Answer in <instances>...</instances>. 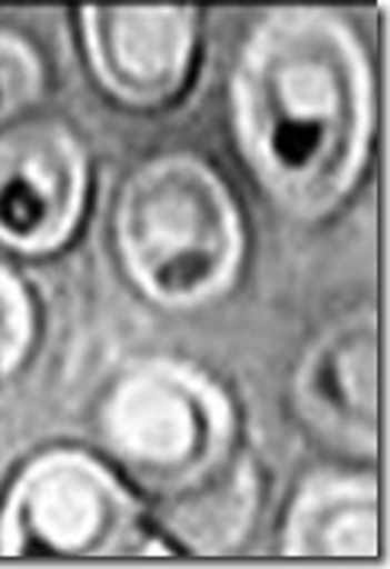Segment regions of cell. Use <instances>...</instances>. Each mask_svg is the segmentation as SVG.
<instances>
[{"instance_id": "6da1fadb", "label": "cell", "mask_w": 390, "mask_h": 569, "mask_svg": "<svg viewBox=\"0 0 390 569\" xmlns=\"http://www.w3.org/2000/svg\"><path fill=\"white\" fill-rule=\"evenodd\" d=\"M240 144L262 186L291 211L320 214L356 180L368 138L359 46L327 13H276L234 78Z\"/></svg>"}, {"instance_id": "7a4b0ae2", "label": "cell", "mask_w": 390, "mask_h": 569, "mask_svg": "<svg viewBox=\"0 0 390 569\" xmlns=\"http://www.w3.org/2000/svg\"><path fill=\"white\" fill-rule=\"evenodd\" d=\"M116 224L131 276L170 305L214 295L240 262L234 202L192 157H160L141 167L122 192Z\"/></svg>"}, {"instance_id": "3957f363", "label": "cell", "mask_w": 390, "mask_h": 569, "mask_svg": "<svg viewBox=\"0 0 390 569\" xmlns=\"http://www.w3.org/2000/svg\"><path fill=\"white\" fill-rule=\"evenodd\" d=\"M228 429L224 397L199 375L167 362L131 375L106 410V432L119 458L163 490L228 455Z\"/></svg>"}, {"instance_id": "277c9868", "label": "cell", "mask_w": 390, "mask_h": 569, "mask_svg": "<svg viewBox=\"0 0 390 569\" xmlns=\"http://www.w3.org/2000/svg\"><path fill=\"white\" fill-rule=\"evenodd\" d=\"M0 541L7 553L106 557L138 541V506L97 461L54 451L10 492Z\"/></svg>"}, {"instance_id": "5b68a950", "label": "cell", "mask_w": 390, "mask_h": 569, "mask_svg": "<svg viewBox=\"0 0 390 569\" xmlns=\"http://www.w3.org/2000/svg\"><path fill=\"white\" fill-rule=\"evenodd\" d=\"M83 154L74 134L32 122L0 134V240L20 250L64 243L83 206Z\"/></svg>"}, {"instance_id": "8992f818", "label": "cell", "mask_w": 390, "mask_h": 569, "mask_svg": "<svg viewBox=\"0 0 390 569\" xmlns=\"http://www.w3.org/2000/svg\"><path fill=\"white\" fill-rule=\"evenodd\" d=\"M83 20L93 68L119 100L157 106L180 90L192 54V10L90 7Z\"/></svg>"}, {"instance_id": "52a82bcc", "label": "cell", "mask_w": 390, "mask_h": 569, "mask_svg": "<svg viewBox=\"0 0 390 569\" xmlns=\"http://www.w3.org/2000/svg\"><path fill=\"white\" fill-rule=\"evenodd\" d=\"M378 349L374 327L356 320L339 327L311 352L301 371L298 397L313 426L342 445L374 441L378 413Z\"/></svg>"}, {"instance_id": "ba28073f", "label": "cell", "mask_w": 390, "mask_h": 569, "mask_svg": "<svg viewBox=\"0 0 390 569\" xmlns=\"http://www.w3.org/2000/svg\"><path fill=\"white\" fill-rule=\"evenodd\" d=\"M257 506L253 467L221 455L214 465L182 480L167 499V525L199 553H221L234 547Z\"/></svg>"}, {"instance_id": "9c48e42d", "label": "cell", "mask_w": 390, "mask_h": 569, "mask_svg": "<svg viewBox=\"0 0 390 569\" xmlns=\"http://www.w3.org/2000/svg\"><path fill=\"white\" fill-rule=\"evenodd\" d=\"M288 553L374 557L378 496L364 480H317L298 496L288 521Z\"/></svg>"}, {"instance_id": "30bf717a", "label": "cell", "mask_w": 390, "mask_h": 569, "mask_svg": "<svg viewBox=\"0 0 390 569\" xmlns=\"http://www.w3.org/2000/svg\"><path fill=\"white\" fill-rule=\"evenodd\" d=\"M39 61L13 36H0V122L20 112L39 93Z\"/></svg>"}, {"instance_id": "8fae6325", "label": "cell", "mask_w": 390, "mask_h": 569, "mask_svg": "<svg viewBox=\"0 0 390 569\" xmlns=\"http://www.w3.org/2000/svg\"><path fill=\"white\" fill-rule=\"evenodd\" d=\"M29 337V308L20 284L0 272V365L10 368L23 356Z\"/></svg>"}]
</instances>
